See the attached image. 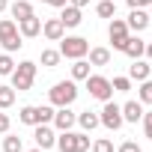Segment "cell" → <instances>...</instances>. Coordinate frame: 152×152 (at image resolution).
Instances as JSON below:
<instances>
[{
    "label": "cell",
    "mask_w": 152,
    "mask_h": 152,
    "mask_svg": "<svg viewBox=\"0 0 152 152\" xmlns=\"http://www.w3.org/2000/svg\"><path fill=\"white\" fill-rule=\"evenodd\" d=\"M48 99H51L54 107H69L75 99H78V84H75V81H57L48 90Z\"/></svg>",
    "instance_id": "cell-1"
},
{
    "label": "cell",
    "mask_w": 152,
    "mask_h": 152,
    "mask_svg": "<svg viewBox=\"0 0 152 152\" xmlns=\"http://www.w3.org/2000/svg\"><path fill=\"white\" fill-rule=\"evenodd\" d=\"M18 119L24 122V125H39V122H51L54 119V107L51 104H27V107H21V113H18Z\"/></svg>",
    "instance_id": "cell-2"
},
{
    "label": "cell",
    "mask_w": 152,
    "mask_h": 152,
    "mask_svg": "<svg viewBox=\"0 0 152 152\" xmlns=\"http://www.w3.org/2000/svg\"><path fill=\"white\" fill-rule=\"evenodd\" d=\"M60 54L69 57V60H81L90 54V42L84 36H63L60 39Z\"/></svg>",
    "instance_id": "cell-3"
},
{
    "label": "cell",
    "mask_w": 152,
    "mask_h": 152,
    "mask_svg": "<svg viewBox=\"0 0 152 152\" xmlns=\"http://www.w3.org/2000/svg\"><path fill=\"white\" fill-rule=\"evenodd\" d=\"M33 81H36V63H30V60L18 63V69L12 72V90L27 93V90L33 87Z\"/></svg>",
    "instance_id": "cell-4"
},
{
    "label": "cell",
    "mask_w": 152,
    "mask_h": 152,
    "mask_svg": "<svg viewBox=\"0 0 152 152\" xmlns=\"http://www.w3.org/2000/svg\"><path fill=\"white\" fill-rule=\"evenodd\" d=\"M0 45L6 48V54H12V51H18L24 42H21V33H18V24L12 21V18H3L0 21Z\"/></svg>",
    "instance_id": "cell-5"
},
{
    "label": "cell",
    "mask_w": 152,
    "mask_h": 152,
    "mask_svg": "<svg viewBox=\"0 0 152 152\" xmlns=\"http://www.w3.org/2000/svg\"><path fill=\"white\" fill-rule=\"evenodd\" d=\"M57 149L60 152H87L90 149V137L78 134V131H63L57 137Z\"/></svg>",
    "instance_id": "cell-6"
},
{
    "label": "cell",
    "mask_w": 152,
    "mask_h": 152,
    "mask_svg": "<svg viewBox=\"0 0 152 152\" xmlns=\"http://www.w3.org/2000/svg\"><path fill=\"white\" fill-rule=\"evenodd\" d=\"M99 122L104 125V128H110V131H116V128H122V107L119 104H113L110 99L104 102V107H102V113H99Z\"/></svg>",
    "instance_id": "cell-7"
},
{
    "label": "cell",
    "mask_w": 152,
    "mask_h": 152,
    "mask_svg": "<svg viewBox=\"0 0 152 152\" xmlns=\"http://www.w3.org/2000/svg\"><path fill=\"white\" fill-rule=\"evenodd\" d=\"M87 90H90V96L99 99V102H107V99L113 96V87H110V81L104 78V75H90V78H87Z\"/></svg>",
    "instance_id": "cell-8"
},
{
    "label": "cell",
    "mask_w": 152,
    "mask_h": 152,
    "mask_svg": "<svg viewBox=\"0 0 152 152\" xmlns=\"http://www.w3.org/2000/svg\"><path fill=\"white\" fill-rule=\"evenodd\" d=\"M107 36H110V45H113L116 51H122V48H125V39L131 36V30H128V24H125L122 18H113V21H110Z\"/></svg>",
    "instance_id": "cell-9"
},
{
    "label": "cell",
    "mask_w": 152,
    "mask_h": 152,
    "mask_svg": "<svg viewBox=\"0 0 152 152\" xmlns=\"http://www.w3.org/2000/svg\"><path fill=\"white\" fill-rule=\"evenodd\" d=\"M33 128H36V131H33V140H36L39 149H51V146H57V134H54L51 125L39 122V125H33Z\"/></svg>",
    "instance_id": "cell-10"
},
{
    "label": "cell",
    "mask_w": 152,
    "mask_h": 152,
    "mask_svg": "<svg viewBox=\"0 0 152 152\" xmlns=\"http://www.w3.org/2000/svg\"><path fill=\"white\" fill-rule=\"evenodd\" d=\"M18 24V33H21V39H33V36H39L42 33V18H36V12L30 15V18H21V21H15Z\"/></svg>",
    "instance_id": "cell-11"
},
{
    "label": "cell",
    "mask_w": 152,
    "mask_h": 152,
    "mask_svg": "<svg viewBox=\"0 0 152 152\" xmlns=\"http://www.w3.org/2000/svg\"><path fill=\"white\" fill-rule=\"evenodd\" d=\"M60 131H72V125L78 122V113L75 110H69V107H60V110H54V119H51Z\"/></svg>",
    "instance_id": "cell-12"
},
{
    "label": "cell",
    "mask_w": 152,
    "mask_h": 152,
    "mask_svg": "<svg viewBox=\"0 0 152 152\" xmlns=\"http://www.w3.org/2000/svg\"><path fill=\"white\" fill-rule=\"evenodd\" d=\"M149 12L146 9H131V15L125 18V24H128V30H134V33H143L146 27H149Z\"/></svg>",
    "instance_id": "cell-13"
},
{
    "label": "cell",
    "mask_w": 152,
    "mask_h": 152,
    "mask_svg": "<svg viewBox=\"0 0 152 152\" xmlns=\"http://www.w3.org/2000/svg\"><path fill=\"white\" fill-rule=\"evenodd\" d=\"M42 33H45V39L60 42V39L66 36V27H63V21H60V18H48V21L42 24Z\"/></svg>",
    "instance_id": "cell-14"
},
{
    "label": "cell",
    "mask_w": 152,
    "mask_h": 152,
    "mask_svg": "<svg viewBox=\"0 0 152 152\" xmlns=\"http://www.w3.org/2000/svg\"><path fill=\"white\" fill-rule=\"evenodd\" d=\"M149 75H152V66H149L146 60H140V57L128 66V78H131V81H146Z\"/></svg>",
    "instance_id": "cell-15"
},
{
    "label": "cell",
    "mask_w": 152,
    "mask_h": 152,
    "mask_svg": "<svg viewBox=\"0 0 152 152\" xmlns=\"http://www.w3.org/2000/svg\"><path fill=\"white\" fill-rule=\"evenodd\" d=\"M60 21H63V27H78L84 18H81V9L78 6H63V12H60Z\"/></svg>",
    "instance_id": "cell-16"
},
{
    "label": "cell",
    "mask_w": 152,
    "mask_h": 152,
    "mask_svg": "<svg viewBox=\"0 0 152 152\" xmlns=\"http://www.w3.org/2000/svg\"><path fill=\"white\" fill-rule=\"evenodd\" d=\"M143 48H146V42H143V39H137V36H128V39H125V48H122V54H125V57H131V60H137V57H143Z\"/></svg>",
    "instance_id": "cell-17"
},
{
    "label": "cell",
    "mask_w": 152,
    "mask_h": 152,
    "mask_svg": "<svg viewBox=\"0 0 152 152\" xmlns=\"http://www.w3.org/2000/svg\"><path fill=\"white\" fill-rule=\"evenodd\" d=\"M122 119L125 122H140L143 119V104L140 102H125L122 104Z\"/></svg>",
    "instance_id": "cell-18"
},
{
    "label": "cell",
    "mask_w": 152,
    "mask_h": 152,
    "mask_svg": "<svg viewBox=\"0 0 152 152\" xmlns=\"http://www.w3.org/2000/svg\"><path fill=\"white\" fill-rule=\"evenodd\" d=\"M9 9H12V18H18V21L33 15V3H30V0H15V3H12Z\"/></svg>",
    "instance_id": "cell-19"
},
{
    "label": "cell",
    "mask_w": 152,
    "mask_h": 152,
    "mask_svg": "<svg viewBox=\"0 0 152 152\" xmlns=\"http://www.w3.org/2000/svg\"><path fill=\"white\" fill-rule=\"evenodd\" d=\"M90 78V60H75V66H72V81H87Z\"/></svg>",
    "instance_id": "cell-20"
},
{
    "label": "cell",
    "mask_w": 152,
    "mask_h": 152,
    "mask_svg": "<svg viewBox=\"0 0 152 152\" xmlns=\"http://www.w3.org/2000/svg\"><path fill=\"white\" fill-rule=\"evenodd\" d=\"M78 125H81L84 131H93V128H99L102 122H99V113H93V110H84V113H78Z\"/></svg>",
    "instance_id": "cell-21"
},
{
    "label": "cell",
    "mask_w": 152,
    "mask_h": 152,
    "mask_svg": "<svg viewBox=\"0 0 152 152\" xmlns=\"http://www.w3.org/2000/svg\"><path fill=\"white\" fill-rule=\"evenodd\" d=\"M107 63H110L107 48H90V66H107Z\"/></svg>",
    "instance_id": "cell-22"
},
{
    "label": "cell",
    "mask_w": 152,
    "mask_h": 152,
    "mask_svg": "<svg viewBox=\"0 0 152 152\" xmlns=\"http://www.w3.org/2000/svg\"><path fill=\"white\" fill-rule=\"evenodd\" d=\"M3 152H24V143L18 134H6L3 137Z\"/></svg>",
    "instance_id": "cell-23"
},
{
    "label": "cell",
    "mask_w": 152,
    "mask_h": 152,
    "mask_svg": "<svg viewBox=\"0 0 152 152\" xmlns=\"http://www.w3.org/2000/svg\"><path fill=\"white\" fill-rule=\"evenodd\" d=\"M137 102L140 104H152V81H140V90H137Z\"/></svg>",
    "instance_id": "cell-24"
},
{
    "label": "cell",
    "mask_w": 152,
    "mask_h": 152,
    "mask_svg": "<svg viewBox=\"0 0 152 152\" xmlns=\"http://www.w3.org/2000/svg\"><path fill=\"white\" fill-rule=\"evenodd\" d=\"M96 12H99V18H116V3L113 0H102L96 6Z\"/></svg>",
    "instance_id": "cell-25"
},
{
    "label": "cell",
    "mask_w": 152,
    "mask_h": 152,
    "mask_svg": "<svg viewBox=\"0 0 152 152\" xmlns=\"http://www.w3.org/2000/svg\"><path fill=\"white\" fill-rule=\"evenodd\" d=\"M60 57H63L60 51H54V48H45V51H42V66H45V69H54V66L60 63Z\"/></svg>",
    "instance_id": "cell-26"
},
{
    "label": "cell",
    "mask_w": 152,
    "mask_h": 152,
    "mask_svg": "<svg viewBox=\"0 0 152 152\" xmlns=\"http://www.w3.org/2000/svg\"><path fill=\"white\" fill-rule=\"evenodd\" d=\"M15 104V90L12 87H0V110H6Z\"/></svg>",
    "instance_id": "cell-27"
},
{
    "label": "cell",
    "mask_w": 152,
    "mask_h": 152,
    "mask_svg": "<svg viewBox=\"0 0 152 152\" xmlns=\"http://www.w3.org/2000/svg\"><path fill=\"white\" fill-rule=\"evenodd\" d=\"M110 87H113V93H128L131 90V78H113Z\"/></svg>",
    "instance_id": "cell-28"
},
{
    "label": "cell",
    "mask_w": 152,
    "mask_h": 152,
    "mask_svg": "<svg viewBox=\"0 0 152 152\" xmlns=\"http://www.w3.org/2000/svg\"><path fill=\"white\" fill-rule=\"evenodd\" d=\"M15 72V63L9 54H0V75H12Z\"/></svg>",
    "instance_id": "cell-29"
},
{
    "label": "cell",
    "mask_w": 152,
    "mask_h": 152,
    "mask_svg": "<svg viewBox=\"0 0 152 152\" xmlns=\"http://www.w3.org/2000/svg\"><path fill=\"white\" fill-rule=\"evenodd\" d=\"M93 152H113V143H110L107 137H99V140L93 143Z\"/></svg>",
    "instance_id": "cell-30"
},
{
    "label": "cell",
    "mask_w": 152,
    "mask_h": 152,
    "mask_svg": "<svg viewBox=\"0 0 152 152\" xmlns=\"http://www.w3.org/2000/svg\"><path fill=\"white\" fill-rule=\"evenodd\" d=\"M116 152H143V149H140L134 140H125V143H119V149H116Z\"/></svg>",
    "instance_id": "cell-31"
},
{
    "label": "cell",
    "mask_w": 152,
    "mask_h": 152,
    "mask_svg": "<svg viewBox=\"0 0 152 152\" xmlns=\"http://www.w3.org/2000/svg\"><path fill=\"white\" fill-rule=\"evenodd\" d=\"M143 131H146V137L152 140V110H149V113H143Z\"/></svg>",
    "instance_id": "cell-32"
},
{
    "label": "cell",
    "mask_w": 152,
    "mask_h": 152,
    "mask_svg": "<svg viewBox=\"0 0 152 152\" xmlns=\"http://www.w3.org/2000/svg\"><path fill=\"white\" fill-rule=\"evenodd\" d=\"M125 3L131 9H146V6H152V0H125Z\"/></svg>",
    "instance_id": "cell-33"
},
{
    "label": "cell",
    "mask_w": 152,
    "mask_h": 152,
    "mask_svg": "<svg viewBox=\"0 0 152 152\" xmlns=\"http://www.w3.org/2000/svg\"><path fill=\"white\" fill-rule=\"evenodd\" d=\"M6 131H9V116L0 110V134H6Z\"/></svg>",
    "instance_id": "cell-34"
},
{
    "label": "cell",
    "mask_w": 152,
    "mask_h": 152,
    "mask_svg": "<svg viewBox=\"0 0 152 152\" xmlns=\"http://www.w3.org/2000/svg\"><path fill=\"white\" fill-rule=\"evenodd\" d=\"M42 3H48V6H54V9H63L69 0H42Z\"/></svg>",
    "instance_id": "cell-35"
},
{
    "label": "cell",
    "mask_w": 152,
    "mask_h": 152,
    "mask_svg": "<svg viewBox=\"0 0 152 152\" xmlns=\"http://www.w3.org/2000/svg\"><path fill=\"white\" fill-rule=\"evenodd\" d=\"M87 3H90V0H69V6H78V9H84Z\"/></svg>",
    "instance_id": "cell-36"
},
{
    "label": "cell",
    "mask_w": 152,
    "mask_h": 152,
    "mask_svg": "<svg viewBox=\"0 0 152 152\" xmlns=\"http://www.w3.org/2000/svg\"><path fill=\"white\" fill-rule=\"evenodd\" d=\"M143 54H146V57L152 60V42H146V48H143Z\"/></svg>",
    "instance_id": "cell-37"
},
{
    "label": "cell",
    "mask_w": 152,
    "mask_h": 152,
    "mask_svg": "<svg viewBox=\"0 0 152 152\" xmlns=\"http://www.w3.org/2000/svg\"><path fill=\"white\" fill-rule=\"evenodd\" d=\"M6 6H9V3H6V0H0V12H3V9H6Z\"/></svg>",
    "instance_id": "cell-38"
},
{
    "label": "cell",
    "mask_w": 152,
    "mask_h": 152,
    "mask_svg": "<svg viewBox=\"0 0 152 152\" xmlns=\"http://www.w3.org/2000/svg\"><path fill=\"white\" fill-rule=\"evenodd\" d=\"M30 152H45V149H39V146H36V149H30Z\"/></svg>",
    "instance_id": "cell-39"
},
{
    "label": "cell",
    "mask_w": 152,
    "mask_h": 152,
    "mask_svg": "<svg viewBox=\"0 0 152 152\" xmlns=\"http://www.w3.org/2000/svg\"><path fill=\"white\" fill-rule=\"evenodd\" d=\"M149 18H152V6H149Z\"/></svg>",
    "instance_id": "cell-40"
},
{
    "label": "cell",
    "mask_w": 152,
    "mask_h": 152,
    "mask_svg": "<svg viewBox=\"0 0 152 152\" xmlns=\"http://www.w3.org/2000/svg\"><path fill=\"white\" fill-rule=\"evenodd\" d=\"M113 3H116V0H113Z\"/></svg>",
    "instance_id": "cell-41"
}]
</instances>
